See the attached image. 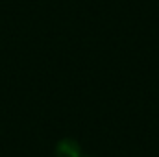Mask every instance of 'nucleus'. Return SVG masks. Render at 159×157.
Listing matches in <instances>:
<instances>
[{"label": "nucleus", "mask_w": 159, "mask_h": 157, "mask_svg": "<svg viewBox=\"0 0 159 157\" xmlns=\"http://www.w3.org/2000/svg\"><path fill=\"white\" fill-rule=\"evenodd\" d=\"M56 157H83L81 155V146L76 139L65 137L56 144Z\"/></svg>", "instance_id": "obj_1"}, {"label": "nucleus", "mask_w": 159, "mask_h": 157, "mask_svg": "<svg viewBox=\"0 0 159 157\" xmlns=\"http://www.w3.org/2000/svg\"><path fill=\"white\" fill-rule=\"evenodd\" d=\"M83 157H85V155H83Z\"/></svg>", "instance_id": "obj_2"}]
</instances>
